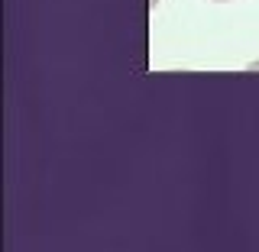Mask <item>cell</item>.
<instances>
[{
    "label": "cell",
    "mask_w": 259,
    "mask_h": 252,
    "mask_svg": "<svg viewBox=\"0 0 259 252\" xmlns=\"http://www.w3.org/2000/svg\"><path fill=\"white\" fill-rule=\"evenodd\" d=\"M217 4H224V0H217Z\"/></svg>",
    "instance_id": "6da1fadb"
}]
</instances>
